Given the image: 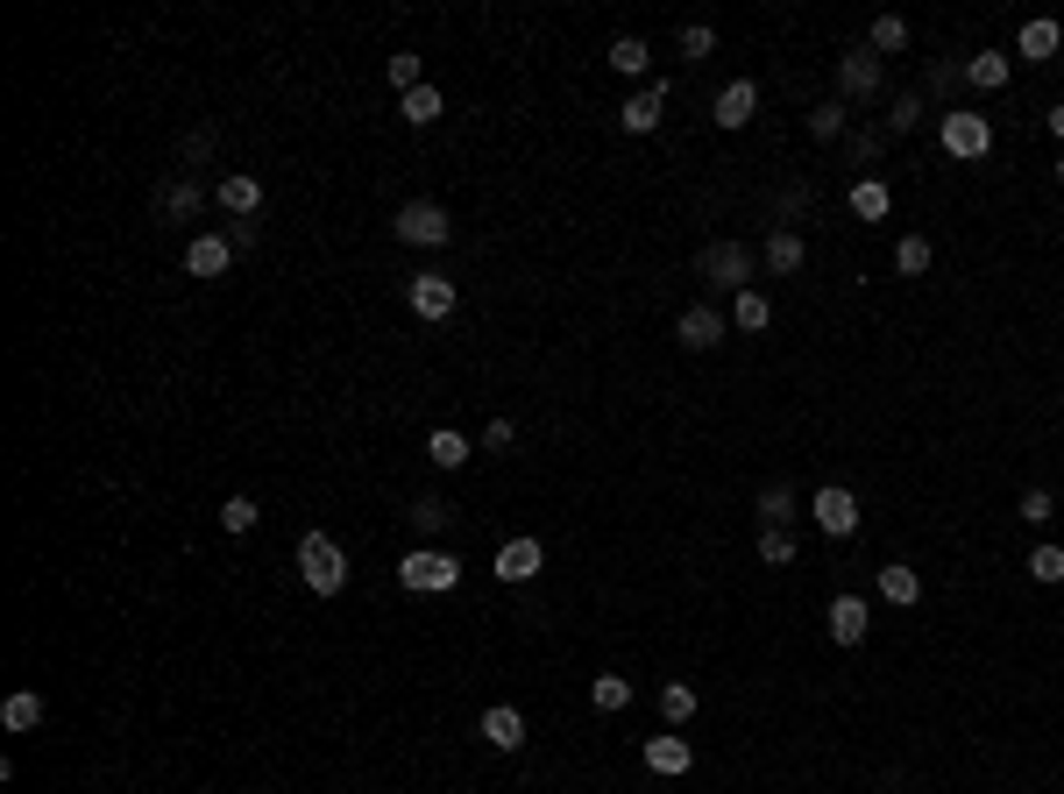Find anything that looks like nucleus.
Masks as SVG:
<instances>
[{
	"label": "nucleus",
	"mask_w": 1064,
	"mask_h": 794,
	"mask_svg": "<svg viewBox=\"0 0 1064 794\" xmlns=\"http://www.w3.org/2000/svg\"><path fill=\"white\" fill-rule=\"evenodd\" d=\"M398 582H404V589H412V596L455 589V582H461V561H455V553H447V546H412V553H404V561H398Z\"/></svg>",
	"instance_id": "obj_2"
},
{
	"label": "nucleus",
	"mask_w": 1064,
	"mask_h": 794,
	"mask_svg": "<svg viewBox=\"0 0 1064 794\" xmlns=\"http://www.w3.org/2000/svg\"><path fill=\"white\" fill-rule=\"evenodd\" d=\"M888 93V65H880V50H845L837 57V100H880Z\"/></svg>",
	"instance_id": "obj_3"
},
{
	"label": "nucleus",
	"mask_w": 1064,
	"mask_h": 794,
	"mask_svg": "<svg viewBox=\"0 0 1064 794\" xmlns=\"http://www.w3.org/2000/svg\"><path fill=\"white\" fill-rule=\"evenodd\" d=\"M214 199H220V206H228V214H234V220H249V214H256V206H263V177H249V171H234V177H220V185H214Z\"/></svg>",
	"instance_id": "obj_17"
},
{
	"label": "nucleus",
	"mask_w": 1064,
	"mask_h": 794,
	"mask_svg": "<svg viewBox=\"0 0 1064 794\" xmlns=\"http://www.w3.org/2000/svg\"><path fill=\"white\" fill-rule=\"evenodd\" d=\"M398 114H404L412 128L441 122V85H412V93H398Z\"/></svg>",
	"instance_id": "obj_28"
},
{
	"label": "nucleus",
	"mask_w": 1064,
	"mask_h": 794,
	"mask_svg": "<svg viewBox=\"0 0 1064 794\" xmlns=\"http://www.w3.org/2000/svg\"><path fill=\"white\" fill-rule=\"evenodd\" d=\"M1022 518H1029V526H1051V518H1057V497H1051V490H1022Z\"/></svg>",
	"instance_id": "obj_40"
},
{
	"label": "nucleus",
	"mask_w": 1064,
	"mask_h": 794,
	"mask_svg": "<svg viewBox=\"0 0 1064 794\" xmlns=\"http://www.w3.org/2000/svg\"><path fill=\"white\" fill-rule=\"evenodd\" d=\"M647 65H653V50H647L639 36H618V43H610V71H625V79H639Z\"/></svg>",
	"instance_id": "obj_31"
},
{
	"label": "nucleus",
	"mask_w": 1064,
	"mask_h": 794,
	"mask_svg": "<svg viewBox=\"0 0 1064 794\" xmlns=\"http://www.w3.org/2000/svg\"><path fill=\"white\" fill-rule=\"evenodd\" d=\"M894 269H902V277H923V269H930V242H923V234H902V242H894Z\"/></svg>",
	"instance_id": "obj_35"
},
{
	"label": "nucleus",
	"mask_w": 1064,
	"mask_h": 794,
	"mask_svg": "<svg viewBox=\"0 0 1064 794\" xmlns=\"http://www.w3.org/2000/svg\"><path fill=\"white\" fill-rule=\"evenodd\" d=\"M228 263H234L228 234H192V242H185V269H192V277L214 284V277H228Z\"/></svg>",
	"instance_id": "obj_9"
},
{
	"label": "nucleus",
	"mask_w": 1064,
	"mask_h": 794,
	"mask_svg": "<svg viewBox=\"0 0 1064 794\" xmlns=\"http://www.w3.org/2000/svg\"><path fill=\"white\" fill-rule=\"evenodd\" d=\"M802 263H809L802 234H796V228H774V234H767V269H774V277H796Z\"/></svg>",
	"instance_id": "obj_19"
},
{
	"label": "nucleus",
	"mask_w": 1064,
	"mask_h": 794,
	"mask_svg": "<svg viewBox=\"0 0 1064 794\" xmlns=\"http://www.w3.org/2000/svg\"><path fill=\"white\" fill-rule=\"evenodd\" d=\"M391 228H398V242H412V249H447V234H455L447 214H441V199H404Z\"/></svg>",
	"instance_id": "obj_5"
},
{
	"label": "nucleus",
	"mask_w": 1064,
	"mask_h": 794,
	"mask_svg": "<svg viewBox=\"0 0 1064 794\" xmlns=\"http://www.w3.org/2000/svg\"><path fill=\"white\" fill-rule=\"evenodd\" d=\"M590 702H596V710H625V702H632V681H625V674H596V681H590Z\"/></svg>",
	"instance_id": "obj_32"
},
{
	"label": "nucleus",
	"mask_w": 1064,
	"mask_h": 794,
	"mask_svg": "<svg viewBox=\"0 0 1064 794\" xmlns=\"http://www.w3.org/2000/svg\"><path fill=\"white\" fill-rule=\"evenodd\" d=\"M1064 43V22H1051V14H1037V22H1022V57L1029 65H1043V57H1057Z\"/></svg>",
	"instance_id": "obj_21"
},
{
	"label": "nucleus",
	"mask_w": 1064,
	"mask_h": 794,
	"mask_svg": "<svg viewBox=\"0 0 1064 794\" xmlns=\"http://www.w3.org/2000/svg\"><path fill=\"white\" fill-rule=\"evenodd\" d=\"M788 518H796V490L767 483V490H759V532H788Z\"/></svg>",
	"instance_id": "obj_22"
},
{
	"label": "nucleus",
	"mask_w": 1064,
	"mask_h": 794,
	"mask_svg": "<svg viewBox=\"0 0 1064 794\" xmlns=\"http://www.w3.org/2000/svg\"><path fill=\"white\" fill-rule=\"evenodd\" d=\"M937 142L951 149V157H965V163H980L986 149H994V128H986V114H965V107H943V122H937Z\"/></svg>",
	"instance_id": "obj_4"
},
{
	"label": "nucleus",
	"mask_w": 1064,
	"mask_h": 794,
	"mask_svg": "<svg viewBox=\"0 0 1064 794\" xmlns=\"http://www.w3.org/2000/svg\"><path fill=\"white\" fill-rule=\"evenodd\" d=\"M1043 122H1051V135H1057V142H1064V100H1057V107H1051V114H1043Z\"/></svg>",
	"instance_id": "obj_47"
},
{
	"label": "nucleus",
	"mask_w": 1064,
	"mask_h": 794,
	"mask_svg": "<svg viewBox=\"0 0 1064 794\" xmlns=\"http://www.w3.org/2000/svg\"><path fill=\"white\" fill-rule=\"evenodd\" d=\"M702 277L731 284V291H753V249L745 242H710L702 249Z\"/></svg>",
	"instance_id": "obj_6"
},
{
	"label": "nucleus",
	"mask_w": 1064,
	"mask_h": 794,
	"mask_svg": "<svg viewBox=\"0 0 1064 794\" xmlns=\"http://www.w3.org/2000/svg\"><path fill=\"white\" fill-rule=\"evenodd\" d=\"M759 114V85L753 79H731L724 93H717V128H745Z\"/></svg>",
	"instance_id": "obj_14"
},
{
	"label": "nucleus",
	"mask_w": 1064,
	"mask_h": 794,
	"mask_svg": "<svg viewBox=\"0 0 1064 794\" xmlns=\"http://www.w3.org/2000/svg\"><path fill=\"white\" fill-rule=\"evenodd\" d=\"M767 320H774L767 291H739V298H731V326H739V334H759Z\"/></svg>",
	"instance_id": "obj_29"
},
{
	"label": "nucleus",
	"mask_w": 1064,
	"mask_h": 794,
	"mask_svg": "<svg viewBox=\"0 0 1064 794\" xmlns=\"http://www.w3.org/2000/svg\"><path fill=\"white\" fill-rule=\"evenodd\" d=\"M547 567V546L539 539H504L497 546V582H533Z\"/></svg>",
	"instance_id": "obj_11"
},
{
	"label": "nucleus",
	"mask_w": 1064,
	"mask_h": 794,
	"mask_svg": "<svg viewBox=\"0 0 1064 794\" xmlns=\"http://www.w3.org/2000/svg\"><path fill=\"white\" fill-rule=\"evenodd\" d=\"M1057 185H1064V157H1057Z\"/></svg>",
	"instance_id": "obj_48"
},
{
	"label": "nucleus",
	"mask_w": 1064,
	"mask_h": 794,
	"mask_svg": "<svg viewBox=\"0 0 1064 794\" xmlns=\"http://www.w3.org/2000/svg\"><path fill=\"white\" fill-rule=\"evenodd\" d=\"M696 716V688L688 681H661V724H688Z\"/></svg>",
	"instance_id": "obj_30"
},
{
	"label": "nucleus",
	"mask_w": 1064,
	"mask_h": 794,
	"mask_svg": "<svg viewBox=\"0 0 1064 794\" xmlns=\"http://www.w3.org/2000/svg\"><path fill=\"white\" fill-rule=\"evenodd\" d=\"M483 738L497 745V752H518V745H526V716H518L512 702H490V710H483Z\"/></svg>",
	"instance_id": "obj_16"
},
{
	"label": "nucleus",
	"mask_w": 1064,
	"mask_h": 794,
	"mask_svg": "<svg viewBox=\"0 0 1064 794\" xmlns=\"http://www.w3.org/2000/svg\"><path fill=\"white\" fill-rule=\"evenodd\" d=\"M647 767L674 781V773H688V767H696V752H688V738H667V730H661V738H647Z\"/></svg>",
	"instance_id": "obj_20"
},
{
	"label": "nucleus",
	"mask_w": 1064,
	"mask_h": 794,
	"mask_svg": "<svg viewBox=\"0 0 1064 794\" xmlns=\"http://www.w3.org/2000/svg\"><path fill=\"white\" fill-rule=\"evenodd\" d=\"M404 306H412V312H419L426 326H441L447 312H455V284H447L441 269H419V277L404 284Z\"/></svg>",
	"instance_id": "obj_8"
},
{
	"label": "nucleus",
	"mask_w": 1064,
	"mask_h": 794,
	"mask_svg": "<svg viewBox=\"0 0 1064 794\" xmlns=\"http://www.w3.org/2000/svg\"><path fill=\"white\" fill-rule=\"evenodd\" d=\"M0 724H8V730H36L43 724V695H36V688H14V695L0 702Z\"/></svg>",
	"instance_id": "obj_24"
},
{
	"label": "nucleus",
	"mask_w": 1064,
	"mask_h": 794,
	"mask_svg": "<svg viewBox=\"0 0 1064 794\" xmlns=\"http://www.w3.org/2000/svg\"><path fill=\"white\" fill-rule=\"evenodd\" d=\"M206 149H214V128H192V135H185V157H192V163H199V157H206Z\"/></svg>",
	"instance_id": "obj_44"
},
{
	"label": "nucleus",
	"mask_w": 1064,
	"mask_h": 794,
	"mask_svg": "<svg viewBox=\"0 0 1064 794\" xmlns=\"http://www.w3.org/2000/svg\"><path fill=\"white\" fill-rule=\"evenodd\" d=\"M710 50H717V28L710 22H688L682 28V57H710Z\"/></svg>",
	"instance_id": "obj_41"
},
{
	"label": "nucleus",
	"mask_w": 1064,
	"mask_h": 794,
	"mask_svg": "<svg viewBox=\"0 0 1064 794\" xmlns=\"http://www.w3.org/2000/svg\"><path fill=\"white\" fill-rule=\"evenodd\" d=\"M851 214H859V220H888L894 214V192L880 185V177H859V185H851Z\"/></svg>",
	"instance_id": "obj_26"
},
{
	"label": "nucleus",
	"mask_w": 1064,
	"mask_h": 794,
	"mask_svg": "<svg viewBox=\"0 0 1064 794\" xmlns=\"http://www.w3.org/2000/svg\"><path fill=\"white\" fill-rule=\"evenodd\" d=\"M965 79L980 85V93H1000V85H1008V50H972Z\"/></svg>",
	"instance_id": "obj_25"
},
{
	"label": "nucleus",
	"mask_w": 1064,
	"mask_h": 794,
	"mask_svg": "<svg viewBox=\"0 0 1064 794\" xmlns=\"http://www.w3.org/2000/svg\"><path fill=\"white\" fill-rule=\"evenodd\" d=\"M384 71H391V85H398V93H412V85H426V79H419V57H412V50H398V57H391Z\"/></svg>",
	"instance_id": "obj_42"
},
{
	"label": "nucleus",
	"mask_w": 1064,
	"mask_h": 794,
	"mask_svg": "<svg viewBox=\"0 0 1064 794\" xmlns=\"http://www.w3.org/2000/svg\"><path fill=\"white\" fill-rule=\"evenodd\" d=\"M298 575H306L312 596H341V589H348V553H341V539L306 532V539H298Z\"/></svg>",
	"instance_id": "obj_1"
},
{
	"label": "nucleus",
	"mask_w": 1064,
	"mask_h": 794,
	"mask_svg": "<svg viewBox=\"0 0 1064 794\" xmlns=\"http://www.w3.org/2000/svg\"><path fill=\"white\" fill-rule=\"evenodd\" d=\"M199 206H206L199 177H171V185L157 192V214H171V220H199Z\"/></svg>",
	"instance_id": "obj_18"
},
{
	"label": "nucleus",
	"mask_w": 1064,
	"mask_h": 794,
	"mask_svg": "<svg viewBox=\"0 0 1064 794\" xmlns=\"http://www.w3.org/2000/svg\"><path fill=\"white\" fill-rule=\"evenodd\" d=\"M1029 575H1037V582H1064V546H1037V553H1029Z\"/></svg>",
	"instance_id": "obj_39"
},
{
	"label": "nucleus",
	"mask_w": 1064,
	"mask_h": 794,
	"mask_svg": "<svg viewBox=\"0 0 1064 794\" xmlns=\"http://www.w3.org/2000/svg\"><path fill=\"white\" fill-rule=\"evenodd\" d=\"M866 50H880V57L908 50V22H902V14H873V28H866Z\"/></svg>",
	"instance_id": "obj_27"
},
{
	"label": "nucleus",
	"mask_w": 1064,
	"mask_h": 794,
	"mask_svg": "<svg viewBox=\"0 0 1064 794\" xmlns=\"http://www.w3.org/2000/svg\"><path fill=\"white\" fill-rule=\"evenodd\" d=\"M873 589H880V603H894V610H908V603H923V575L916 567H902V561H888L873 575Z\"/></svg>",
	"instance_id": "obj_13"
},
{
	"label": "nucleus",
	"mask_w": 1064,
	"mask_h": 794,
	"mask_svg": "<svg viewBox=\"0 0 1064 794\" xmlns=\"http://www.w3.org/2000/svg\"><path fill=\"white\" fill-rule=\"evenodd\" d=\"M759 561L788 567V561H796V532H759Z\"/></svg>",
	"instance_id": "obj_37"
},
{
	"label": "nucleus",
	"mask_w": 1064,
	"mask_h": 794,
	"mask_svg": "<svg viewBox=\"0 0 1064 794\" xmlns=\"http://www.w3.org/2000/svg\"><path fill=\"white\" fill-rule=\"evenodd\" d=\"M512 440H518L512 418H490V426H483V447H490V454H497V447H512Z\"/></svg>",
	"instance_id": "obj_43"
},
{
	"label": "nucleus",
	"mask_w": 1064,
	"mask_h": 794,
	"mask_svg": "<svg viewBox=\"0 0 1064 794\" xmlns=\"http://www.w3.org/2000/svg\"><path fill=\"white\" fill-rule=\"evenodd\" d=\"M958 79H965V71H958V65H937V71H930V93H951Z\"/></svg>",
	"instance_id": "obj_45"
},
{
	"label": "nucleus",
	"mask_w": 1064,
	"mask_h": 794,
	"mask_svg": "<svg viewBox=\"0 0 1064 794\" xmlns=\"http://www.w3.org/2000/svg\"><path fill=\"white\" fill-rule=\"evenodd\" d=\"M802 206H809V185H788V192H781V214H788V220H796V214H802Z\"/></svg>",
	"instance_id": "obj_46"
},
{
	"label": "nucleus",
	"mask_w": 1064,
	"mask_h": 794,
	"mask_svg": "<svg viewBox=\"0 0 1064 794\" xmlns=\"http://www.w3.org/2000/svg\"><path fill=\"white\" fill-rule=\"evenodd\" d=\"M916 122H923V93H902V100H894V114H888V135H908Z\"/></svg>",
	"instance_id": "obj_38"
},
{
	"label": "nucleus",
	"mask_w": 1064,
	"mask_h": 794,
	"mask_svg": "<svg viewBox=\"0 0 1064 794\" xmlns=\"http://www.w3.org/2000/svg\"><path fill=\"white\" fill-rule=\"evenodd\" d=\"M866 632H873V610H866L859 596H837V603H831V638H837V646H859Z\"/></svg>",
	"instance_id": "obj_15"
},
{
	"label": "nucleus",
	"mask_w": 1064,
	"mask_h": 794,
	"mask_svg": "<svg viewBox=\"0 0 1064 794\" xmlns=\"http://www.w3.org/2000/svg\"><path fill=\"white\" fill-rule=\"evenodd\" d=\"M426 454L441 461V469H469V461H476V447L461 440L455 426H433V433H426Z\"/></svg>",
	"instance_id": "obj_23"
},
{
	"label": "nucleus",
	"mask_w": 1064,
	"mask_h": 794,
	"mask_svg": "<svg viewBox=\"0 0 1064 794\" xmlns=\"http://www.w3.org/2000/svg\"><path fill=\"white\" fill-rule=\"evenodd\" d=\"M809 511H816V526L831 532V539H851V532H859V497H851L845 483H823L816 497H809Z\"/></svg>",
	"instance_id": "obj_7"
},
{
	"label": "nucleus",
	"mask_w": 1064,
	"mask_h": 794,
	"mask_svg": "<svg viewBox=\"0 0 1064 794\" xmlns=\"http://www.w3.org/2000/svg\"><path fill=\"white\" fill-rule=\"evenodd\" d=\"M674 341H682V348H717V341H724V312L717 306H688L682 320H674Z\"/></svg>",
	"instance_id": "obj_10"
},
{
	"label": "nucleus",
	"mask_w": 1064,
	"mask_h": 794,
	"mask_svg": "<svg viewBox=\"0 0 1064 794\" xmlns=\"http://www.w3.org/2000/svg\"><path fill=\"white\" fill-rule=\"evenodd\" d=\"M256 518H263V504H256V497H228V504H220V526H228V532H249Z\"/></svg>",
	"instance_id": "obj_36"
},
{
	"label": "nucleus",
	"mask_w": 1064,
	"mask_h": 794,
	"mask_svg": "<svg viewBox=\"0 0 1064 794\" xmlns=\"http://www.w3.org/2000/svg\"><path fill=\"white\" fill-rule=\"evenodd\" d=\"M447 518H455V504H441V497H419V504H412L419 539H441V532H447Z\"/></svg>",
	"instance_id": "obj_33"
},
{
	"label": "nucleus",
	"mask_w": 1064,
	"mask_h": 794,
	"mask_svg": "<svg viewBox=\"0 0 1064 794\" xmlns=\"http://www.w3.org/2000/svg\"><path fill=\"white\" fill-rule=\"evenodd\" d=\"M661 114H667V85H647V93H632L618 107V128L625 135H653V128H661Z\"/></svg>",
	"instance_id": "obj_12"
},
{
	"label": "nucleus",
	"mask_w": 1064,
	"mask_h": 794,
	"mask_svg": "<svg viewBox=\"0 0 1064 794\" xmlns=\"http://www.w3.org/2000/svg\"><path fill=\"white\" fill-rule=\"evenodd\" d=\"M809 135H816V142H837V135H845V100H823V107H809Z\"/></svg>",
	"instance_id": "obj_34"
}]
</instances>
